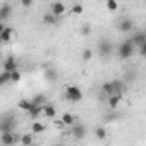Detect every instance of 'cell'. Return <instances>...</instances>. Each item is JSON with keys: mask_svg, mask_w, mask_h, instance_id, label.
<instances>
[{"mask_svg": "<svg viewBox=\"0 0 146 146\" xmlns=\"http://www.w3.org/2000/svg\"><path fill=\"white\" fill-rule=\"evenodd\" d=\"M43 113H45L48 119H55V113H57V110H55V107H52V105H45V108H43Z\"/></svg>", "mask_w": 146, "mask_h": 146, "instance_id": "5bb4252c", "label": "cell"}, {"mask_svg": "<svg viewBox=\"0 0 146 146\" xmlns=\"http://www.w3.org/2000/svg\"><path fill=\"white\" fill-rule=\"evenodd\" d=\"M72 14H83V5L76 4L74 7H72Z\"/></svg>", "mask_w": 146, "mask_h": 146, "instance_id": "484cf974", "label": "cell"}, {"mask_svg": "<svg viewBox=\"0 0 146 146\" xmlns=\"http://www.w3.org/2000/svg\"><path fill=\"white\" fill-rule=\"evenodd\" d=\"M65 95L70 102H81L83 100V91L78 88V86H67L65 90Z\"/></svg>", "mask_w": 146, "mask_h": 146, "instance_id": "7a4b0ae2", "label": "cell"}, {"mask_svg": "<svg viewBox=\"0 0 146 146\" xmlns=\"http://www.w3.org/2000/svg\"><path fill=\"white\" fill-rule=\"evenodd\" d=\"M57 23V16L55 14H45L43 16V24H48V26H52V24H55Z\"/></svg>", "mask_w": 146, "mask_h": 146, "instance_id": "7c38bea8", "label": "cell"}, {"mask_svg": "<svg viewBox=\"0 0 146 146\" xmlns=\"http://www.w3.org/2000/svg\"><path fill=\"white\" fill-rule=\"evenodd\" d=\"M132 43L137 45V48H139L141 45H144V43H146V33H136L134 38H132Z\"/></svg>", "mask_w": 146, "mask_h": 146, "instance_id": "8fae6325", "label": "cell"}, {"mask_svg": "<svg viewBox=\"0 0 146 146\" xmlns=\"http://www.w3.org/2000/svg\"><path fill=\"white\" fill-rule=\"evenodd\" d=\"M43 131H45V124H43V122L36 120V122L31 124V134H33V136H35V134H40V132H43Z\"/></svg>", "mask_w": 146, "mask_h": 146, "instance_id": "30bf717a", "label": "cell"}, {"mask_svg": "<svg viewBox=\"0 0 146 146\" xmlns=\"http://www.w3.org/2000/svg\"><path fill=\"white\" fill-rule=\"evenodd\" d=\"M55 146H64V144H55Z\"/></svg>", "mask_w": 146, "mask_h": 146, "instance_id": "f546056e", "label": "cell"}, {"mask_svg": "<svg viewBox=\"0 0 146 146\" xmlns=\"http://www.w3.org/2000/svg\"><path fill=\"white\" fill-rule=\"evenodd\" d=\"M14 36V28H4L2 31H0V41H4V43H9L11 38Z\"/></svg>", "mask_w": 146, "mask_h": 146, "instance_id": "277c9868", "label": "cell"}, {"mask_svg": "<svg viewBox=\"0 0 146 146\" xmlns=\"http://www.w3.org/2000/svg\"><path fill=\"white\" fill-rule=\"evenodd\" d=\"M144 33H146V31H144Z\"/></svg>", "mask_w": 146, "mask_h": 146, "instance_id": "4dcf8cb0", "label": "cell"}, {"mask_svg": "<svg viewBox=\"0 0 146 146\" xmlns=\"http://www.w3.org/2000/svg\"><path fill=\"white\" fill-rule=\"evenodd\" d=\"M107 9H108L110 12H113V11L119 9V4L115 2V0H108V2H107Z\"/></svg>", "mask_w": 146, "mask_h": 146, "instance_id": "44dd1931", "label": "cell"}, {"mask_svg": "<svg viewBox=\"0 0 146 146\" xmlns=\"http://www.w3.org/2000/svg\"><path fill=\"white\" fill-rule=\"evenodd\" d=\"M45 76H46V79H55V78H57V74H55V70H52V69H46V72H45Z\"/></svg>", "mask_w": 146, "mask_h": 146, "instance_id": "cb8c5ba5", "label": "cell"}, {"mask_svg": "<svg viewBox=\"0 0 146 146\" xmlns=\"http://www.w3.org/2000/svg\"><path fill=\"white\" fill-rule=\"evenodd\" d=\"M65 12V5L62 4V2H55V4H52V14H55L57 17L58 16H62Z\"/></svg>", "mask_w": 146, "mask_h": 146, "instance_id": "ba28073f", "label": "cell"}, {"mask_svg": "<svg viewBox=\"0 0 146 146\" xmlns=\"http://www.w3.org/2000/svg\"><path fill=\"white\" fill-rule=\"evenodd\" d=\"M139 55H141V57H144V58H146V43H144V45H141V46H139Z\"/></svg>", "mask_w": 146, "mask_h": 146, "instance_id": "83f0119b", "label": "cell"}, {"mask_svg": "<svg viewBox=\"0 0 146 146\" xmlns=\"http://www.w3.org/2000/svg\"><path fill=\"white\" fill-rule=\"evenodd\" d=\"M95 136H96V139H100V141L107 139V129H105V127H96V129H95Z\"/></svg>", "mask_w": 146, "mask_h": 146, "instance_id": "2e32d148", "label": "cell"}, {"mask_svg": "<svg viewBox=\"0 0 146 146\" xmlns=\"http://www.w3.org/2000/svg\"><path fill=\"white\" fill-rule=\"evenodd\" d=\"M132 53H134V43H132V40L122 41L120 46H119V57L120 58H129V57H132Z\"/></svg>", "mask_w": 146, "mask_h": 146, "instance_id": "6da1fadb", "label": "cell"}, {"mask_svg": "<svg viewBox=\"0 0 146 146\" xmlns=\"http://www.w3.org/2000/svg\"><path fill=\"white\" fill-rule=\"evenodd\" d=\"M17 107L19 108H23V110H31V107H33V102H29V100H26V98H23V100H19V103H17Z\"/></svg>", "mask_w": 146, "mask_h": 146, "instance_id": "9a60e30c", "label": "cell"}, {"mask_svg": "<svg viewBox=\"0 0 146 146\" xmlns=\"http://www.w3.org/2000/svg\"><path fill=\"white\" fill-rule=\"evenodd\" d=\"M31 5V0H24V2H23V7H29Z\"/></svg>", "mask_w": 146, "mask_h": 146, "instance_id": "f1b7e54d", "label": "cell"}, {"mask_svg": "<svg viewBox=\"0 0 146 146\" xmlns=\"http://www.w3.org/2000/svg\"><path fill=\"white\" fill-rule=\"evenodd\" d=\"M11 12H12V7H11V4L4 2L2 5H0V21H5V19L11 16Z\"/></svg>", "mask_w": 146, "mask_h": 146, "instance_id": "8992f818", "label": "cell"}, {"mask_svg": "<svg viewBox=\"0 0 146 146\" xmlns=\"http://www.w3.org/2000/svg\"><path fill=\"white\" fill-rule=\"evenodd\" d=\"M120 98H122V95H113V96H110V98H108V105H110V108H117Z\"/></svg>", "mask_w": 146, "mask_h": 146, "instance_id": "e0dca14e", "label": "cell"}, {"mask_svg": "<svg viewBox=\"0 0 146 146\" xmlns=\"http://www.w3.org/2000/svg\"><path fill=\"white\" fill-rule=\"evenodd\" d=\"M53 125H55L57 129H64V127H65V124H64L62 119H53Z\"/></svg>", "mask_w": 146, "mask_h": 146, "instance_id": "603a6c76", "label": "cell"}, {"mask_svg": "<svg viewBox=\"0 0 146 146\" xmlns=\"http://www.w3.org/2000/svg\"><path fill=\"white\" fill-rule=\"evenodd\" d=\"M81 33H83V35H84V36H88V35H90V33H91V28H90V26H88V24H84V26H83V28H81Z\"/></svg>", "mask_w": 146, "mask_h": 146, "instance_id": "4316f807", "label": "cell"}, {"mask_svg": "<svg viewBox=\"0 0 146 146\" xmlns=\"http://www.w3.org/2000/svg\"><path fill=\"white\" fill-rule=\"evenodd\" d=\"M119 29H120V31H125V33L131 31V29H132V21H131V19H124V21L119 24Z\"/></svg>", "mask_w": 146, "mask_h": 146, "instance_id": "4fadbf2b", "label": "cell"}, {"mask_svg": "<svg viewBox=\"0 0 146 146\" xmlns=\"http://www.w3.org/2000/svg\"><path fill=\"white\" fill-rule=\"evenodd\" d=\"M4 70L5 72H11V74L17 70V62L14 60V57H7V60L4 62Z\"/></svg>", "mask_w": 146, "mask_h": 146, "instance_id": "3957f363", "label": "cell"}, {"mask_svg": "<svg viewBox=\"0 0 146 146\" xmlns=\"http://www.w3.org/2000/svg\"><path fill=\"white\" fill-rule=\"evenodd\" d=\"M11 81H12L14 84L21 81V72H19V70H16V72H12V76H11Z\"/></svg>", "mask_w": 146, "mask_h": 146, "instance_id": "7402d4cb", "label": "cell"}, {"mask_svg": "<svg viewBox=\"0 0 146 146\" xmlns=\"http://www.w3.org/2000/svg\"><path fill=\"white\" fill-rule=\"evenodd\" d=\"M91 57H93V52H91L90 48H86V50L83 52V60H90Z\"/></svg>", "mask_w": 146, "mask_h": 146, "instance_id": "d4e9b609", "label": "cell"}, {"mask_svg": "<svg viewBox=\"0 0 146 146\" xmlns=\"http://www.w3.org/2000/svg\"><path fill=\"white\" fill-rule=\"evenodd\" d=\"M60 119L64 120V124H65V125H74V117H72L69 112H65V113H64Z\"/></svg>", "mask_w": 146, "mask_h": 146, "instance_id": "d6986e66", "label": "cell"}, {"mask_svg": "<svg viewBox=\"0 0 146 146\" xmlns=\"http://www.w3.org/2000/svg\"><path fill=\"white\" fill-rule=\"evenodd\" d=\"M21 144H23V146H31V144H33V134H23Z\"/></svg>", "mask_w": 146, "mask_h": 146, "instance_id": "ac0fdd59", "label": "cell"}, {"mask_svg": "<svg viewBox=\"0 0 146 146\" xmlns=\"http://www.w3.org/2000/svg\"><path fill=\"white\" fill-rule=\"evenodd\" d=\"M72 136H74L76 139H83L84 137V134H86V129L81 125V124H74V125H72Z\"/></svg>", "mask_w": 146, "mask_h": 146, "instance_id": "5b68a950", "label": "cell"}, {"mask_svg": "<svg viewBox=\"0 0 146 146\" xmlns=\"http://www.w3.org/2000/svg\"><path fill=\"white\" fill-rule=\"evenodd\" d=\"M11 72H5V70H2V74H0V83L2 84H7V83H12L11 81Z\"/></svg>", "mask_w": 146, "mask_h": 146, "instance_id": "ffe728a7", "label": "cell"}, {"mask_svg": "<svg viewBox=\"0 0 146 146\" xmlns=\"http://www.w3.org/2000/svg\"><path fill=\"white\" fill-rule=\"evenodd\" d=\"M14 124H16L14 119H11V120H4L2 125H0V131H2V132H14Z\"/></svg>", "mask_w": 146, "mask_h": 146, "instance_id": "52a82bcc", "label": "cell"}, {"mask_svg": "<svg viewBox=\"0 0 146 146\" xmlns=\"http://www.w3.org/2000/svg\"><path fill=\"white\" fill-rule=\"evenodd\" d=\"M98 50H100V55H103V57H107L108 53H110V50H112V46H110V43L108 41H100V45H98Z\"/></svg>", "mask_w": 146, "mask_h": 146, "instance_id": "9c48e42d", "label": "cell"}]
</instances>
